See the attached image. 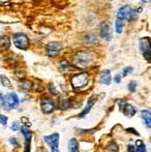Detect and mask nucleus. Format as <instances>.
<instances>
[{"mask_svg": "<svg viewBox=\"0 0 151 152\" xmlns=\"http://www.w3.org/2000/svg\"><path fill=\"white\" fill-rule=\"evenodd\" d=\"M93 57L90 52L87 51H80L74 55L73 62L75 66L79 68H86L92 63Z\"/></svg>", "mask_w": 151, "mask_h": 152, "instance_id": "obj_1", "label": "nucleus"}, {"mask_svg": "<svg viewBox=\"0 0 151 152\" xmlns=\"http://www.w3.org/2000/svg\"><path fill=\"white\" fill-rule=\"evenodd\" d=\"M12 42H14L15 47L20 50H27L30 45L29 37L23 32H16L12 35Z\"/></svg>", "mask_w": 151, "mask_h": 152, "instance_id": "obj_2", "label": "nucleus"}, {"mask_svg": "<svg viewBox=\"0 0 151 152\" xmlns=\"http://www.w3.org/2000/svg\"><path fill=\"white\" fill-rule=\"evenodd\" d=\"M89 81H90V77L87 72H80L73 76L71 82L75 89H83L88 85Z\"/></svg>", "mask_w": 151, "mask_h": 152, "instance_id": "obj_3", "label": "nucleus"}, {"mask_svg": "<svg viewBox=\"0 0 151 152\" xmlns=\"http://www.w3.org/2000/svg\"><path fill=\"white\" fill-rule=\"evenodd\" d=\"M19 104H20V99L15 92H10V93L5 94V96H3V104L2 106L6 110L16 109L19 106Z\"/></svg>", "mask_w": 151, "mask_h": 152, "instance_id": "obj_4", "label": "nucleus"}, {"mask_svg": "<svg viewBox=\"0 0 151 152\" xmlns=\"http://www.w3.org/2000/svg\"><path fill=\"white\" fill-rule=\"evenodd\" d=\"M139 48L146 61L151 62V38L143 37L139 40Z\"/></svg>", "mask_w": 151, "mask_h": 152, "instance_id": "obj_5", "label": "nucleus"}, {"mask_svg": "<svg viewBox=\"0 0 151 152\" xmlns=\"http://www.w3.org/2000/svg\"><path fill=\"white\" fill-rule=\"evenodd\" d=\"M56 109V104L54 100L49 97H44L40 100V110L44 114H51Z\"/></svg>", "mask_w": 151, "mask_h": 152, "instance_id": "obj_6", "label": "nucleus"}, {"mask_svg": "<svg viewBox=\"0 0 151 152\" xmlns=\"http://www.w3.org/2000/svg\"><path fill=\"white\" fill-rule=\"evenodd\" d=\"M62 50V44L59 42H50L46 46V53L49 57H56Z\"/></svg>", "mask_w": 151, "mask_h": 152, "instance_id": "obj_7", "label": "nucleus"}, {"mask_svg": "<svg viewBox=\"0 0 151 152\" xmlns=\"http://www.w3.org/2000/svg\"><path fill=\"white\" fill-rule=\"evenodd\" d=\"M133 15L135 12L131 10V7L129 5H124V6H121L118 10H117V16L116 19H119L121 21H125V20H128L129 18H133Z\"/></svg>", "mask_w": 151, "mask_h": 152, "instance_id": "obj_8", "label": "nucleus"}, {"mask_svg": "<svg viewBox=\"0 0 151 152\" xmlns=\"http://www.w3.org/2000/svg\"><path fill=\"white\" fill-rule=\"evenodd\" d=\"M99 34H101V37H103L106 40H111L113 37V33H112V28L110 26V24L106 21L101 23L99 25Z\"/></svg>", "mask_w": 151, "mask_h": 152, "instance_id": "obj_9", "label": "nucleus"}, {"mask_svg": "<svg viewBox=\"0 0 151 152\" xmlns=\"http://www.w3.org/2000/svg\"><path fill=\"white\" fill-rule=\"evenodd\" d=\"M96 99H97L96 95H93V96H91V97H89V99H88V102H87L86 107L84 108V110H83L82 112L78 115L79 118H84V117L86 116L89 112H90V110L92 109V107L94 106V104L96 102Z\"/></svg>", "mask_w": 151, "mask_h": 152, "instance_id": "obj_10", "label": "nucleus"}, {"mask_svg": "<svg viewBox=\"0 0 151 152\" xmlns=\"http://www.w3.org/2000/svg\"><path fill=\"white\" fill-rule=\"evenodd\" d=\"M59 138H60L59 134L55 132V134H50V136H44V142H46L47 144L51 147V148H54V147H58Z\"/></svg>", "mask_w": 151, "mask_h": 152, "instance_id": "obj_11", "label": "nucleus"}, {"mask_svg": "<svg viewBox=\"0 0 151 152\" xmlns=\"http://www.w3.org/2000/svg\"><path fill=\"white\" fill-rule=\"evenodd\" d=\"M112 82V76H111V72L109 69H104L99 74V83L104 85H107L109 86Z\"/></svg>", "mask_w": 151, "mask_h": 152, "instance_id": "obj_12", "label": "nucleus"}, {"mask_svg": "<svg viewBox=\"0 0 151 152\" xmlns=\"http://www.w3.org/2000/svg\"><path fill=\"white\" fill-rule=\"evenodd\" d=\"M121 111H122L123 114H124L126 117H128V118H131V117L135 116L136 113H137V110H136L135 107L131 106V104H127V102H125V104H123V107H122V109H121Z\"/></svg>", "mask_w": 151, "mask_h": 152, "instance_id": "obj_13", "label": "nucleus"}, {"mask_svg": "<svg viewBox=\"0 0 151 152\" xmlns=\"http://www.w3.org/2000/svg\"><path fill=\"white\" fill-rule=\"evenodd\" d=\"M141 116H142V118H143L146 127L151 128V112L150 111L143 110L141 112Z\"/></svg>", "mask_w": 151, "mask_h": 152, "instance_id": "obj_14", "label": "nucleus"}, {"mask_svg": "<svg viewBox=\"0 0 151 152\" xmlns=\"http://www.w3.org/2000/svg\"><path fill=\"white\" fill-rule=\"evenodd\" d=\"M71 106V100L69 98L67 97H61L59 99V102H58V108L60 109L61 111H64V110H67Z\"/></svg>", "mask_w": 151, "mask_h": 152, "instance_id": "obj_15", "label": "nucleus"}, {"mask_svg": "<svg viewBox=\"0 0 151 152\" xmlns=\"http://www.w3.org/2000/svg\"><path fill=\"white\" fill-rule=\"evenodd\" d=\"M21 132H22V134L24 136L25 141H26V142H31L32 136H33L32 132L29 130L27 126H22V127H21Z\"/></svg>", "mask_w": 151, "mask_h": 152, "instance_id": "obj_16", "label": "nucleus"}, {"mask_svg": "<svg viewBox=\"0 0 151 152\" xmlns=\"http://www.w3.org/2000/svg\"><path fill=\"white\" fill-rule=\"evenodd\" d=\"M69 152H80L79 151V143L76 139H71L69 141Z\"/></svg>", "mask_w": 151, "mask_h": 152, "instance_id": "obj_17", "label": "nucleus"}, {"mask_svg": "<svg viewBox=\"0 0 151 152\" xmlns=\"http://www.w3.org/2000/svg\"><path fill=\"white\" fill-rule=\"evenodd\" d=\"M10 46V39L7 35H0V48L8 49Z\"/></svg>", "mask_w": 151, "mask_h": 152, "instance_id": "obj_18", "label": "nucleus"}, {"mask_svg": "<svg viewBox=\"0 0 151 152\" xmlns=\"http://www.w3.org/2000/svg\"><path fill=\"white\" fill-rule=\"evenodd\" d=\"M123 28H124V21H121L119 19H116L115 21V30L118 34H121L123 31Z\"/></svg>", "mask_w": 151, "mask_h": 152, "instance_id": "obj_19", "label": "nucleus"}, {"mask_svg": "<svg viewBox=\"0 0 151 152\" xmlns=\"http://www.w3.org/2000/svg\"><path fill=\"white\" fill-rule=\"evenodd\" d=\"M0 81H1V84L3 85L5 88H9V89L14 88L12 85V83H10L9 79H8L6 76H4V75H1V76H0Z\"/></svg>", "mask_w": 151, "mask_h": 152, "instance_id": "obj_20", "label": "nucleus"}, {"mask_svg": "<svg viewBox=\"0 0 151 152\" xmlns=\"http://www.w3.org/2000/svg\"><path fill=\"white\" fill-rule=\"evenodd\" d=\"M136 151L137 152H146L147 150H146V145L144 144L143 141L141 140H138L136 141Z\"/></svg>", "mask_w": 151, "mask_h": 152, "instance_id": "obj_21", "label": "nucleus"}, {"mask_svg": "<svg viewBox=\"0 0 151 152\" xmlns=\"http://www.w3.org/2000/svg\"><path fill=\"white\" fill-rule=\"evenodd\" d=\"M69 68H71V66H69V63L66 60H62L59 63V69L61 72H67Z\"/></svg>", "mask_w": 151, "mask_h": 152, "instance_id": "obj_22", "label": "nucleus"}, {"mask_svg": "<svg viewBox=\"0 0 151 152\" xmlns=\"http://www.w3.org/2000/svg\"><path fill=\"white\" fill-rule=\"evenodd\" d=\"M84 42H87V44H93V42H95V40H96V38H95V35L94 34H86L84 37Z\"/></svg>", "mask_w": 151, "mask_h": 152, "instance_id": "obj_23", "label": "nucleus"}, {"mask_svg": "<svg viewBox=\"0 0 151 152\" xmlns=\"http://www.w3.org/2000/svg\"><path fill=\"white\" fill-rule=\"evenodd\" d=\"M21 88L22 89H24V90H29V89L32 87V83L30 82V81H28V80H24V81H22L21 82Z\"/></svg>", "mask_w": 151, "mask_h": 152, "instance_id": "obj_24", "label": "nucleus"}, {"mask_svg": "<svg viewBox=\"0 0 151 152\" xmlns=\"http://www.w3.org/2000/svg\"><path fill=\"white\" fill-rule=\"evenodd\" d=\"M107 149L110 152H117V151H118V145L116 144V142L112 141V142H110L109 144H108Z\"/></svg>", "mask_w": 151, "mask_h": 152, "instance_id": "obj_25", "label": "nucleus"}, {"mask_svg": "<svg viewBox=\"0 0 151 152\" xmlns=\"http://www.w3.org/2000/svg\"><path fill=\"white\" fill-rule=\"evenodd\" d=\"M127 89H128V91L131 93H133L136 91V89H137V82L136 81H131L128 83V85H127Z\"/></svg>", "mask_w": 151, "mask_h": 152, "instance_id": "obj_26", "label": "nucleus"}, {"mask_svg": "<svg viewBox=\"0 0 151 152\" xmlns=\"http://www.w3.org/2000/svg\"><path fill=\"white\" fill-rule=\"evenodd\" d=\"M48 88H49V91H50V93L52 94V95H58V91H57L56 87H55L52 83L48 85Z\"/></svg>", "mask_w": 151, "mask_h": 152, "instance_id": "obj_27", "label": "nucleus"}, {"mask_svg": "<svg viewBox=\"0 0 151 152\" xmlns=\"http://www.w3.org/2000/svg\"><path fill=\"white\" fill-rule=\"evenodd\" d=\"M133 70V68L131 66H126V67L123 68V77H126L128 76L129 74H131Z\"/></svg>", "mask_w": 151, "mask_h": 152, "instance_id": "obj_28", "label": "nucleus"}, {"mask_svg": "<svg viewBox=\"0 0 151 152\" xmlns=\"http://www.w3.org/2000/svg\"><path fill=\"white\" fill-rule=\"evenodd\" d=\"M12 132H18L19 129H20V123H19L18 121H14L12 122Z\"/></svg>", "mask_w": 151, "mask_h": 152, "instance_id": "obj_29", "label": "nucleus"}, {"mask_svg": "<svg viewBox=\"0 0 151 152\" xmlns=\"http://www.w3.org/2000/svg\"><path fill=\"white\" fill-rule=\"evenodd\" d=\"M7 120H8V118L5 115L0 114V124H1V125H6V124H7Z\"/></svg>", "mask_w": 151, "mask_h": 152, "instance_id": "obj_30", "label": "nucleus"}, {"mask_svg": "<svg viewBox=\"0 0 151 152\" xmlns=\"http://www.w3.org/2000/svg\"><path fill=\"white\" fill-rule=\"evenodd\" d=\"M8 141H9V143L14 147H19V141L17 140L15 137H12V138H9V140H8Z\"/></svg>", "mask_w": 151, "mask_h": 152, "instance_id": "obj_31", "label": "nucleus"}, {"mask_svg": "<svg viewBox=\"0 0 151 152\" xmlns=\"http://www.w3.org/2000/svg\"><path fill=\"white\" fill-rule=\"evenodd\" d=\"M31 142H26L25 141V147H24V152H31Z\"/></svg>", "mask_w": 151, "mask_h": 152, "instance_id": "obj_32", "label": "nucleus"}, {"mask_svg": "<svg viewBox=\"0 0 151 152\" xmlns=\"http://www.w3.org/2000/svg\"><path fill=\"white\" fill-rule=\"evenodd\" d=\"M127 151L128 152H136V146L133 144H128L127 145Z\"/></svg>", "mask_w": 151, "mask_h": 152, "instance_id": "obj_33", "label": "nucleus"}, {"mask_svg": "<svg viewBox=\"0 0 151 152\" xmlns=\"http://www.w3.org/2000/svg\"><path fill=\"white\" fill-rule=\"evenodd\" d=\"M114 82L117 83V84H119V83L121 82V76H120V75H116V76H115Z\"/></svg>", "mask_w": 151, "mask_h": 152, "instance_id": "obj_34", "label": "nucleus"}, {"mask_svg": "<svg viewBox=\"0 0 151 152\" xmlns=\"http://www.w3.org/2000/svg\"><path fill=\"white\" fill-rule=\"evenodd\" d=\"M22 122L24 123V126H26V123H27V125H28V126H30V123L28 122V119L25 118V117H22Z\"/></svg>", "mask_w": 151, "mask_h": 152, "instance_id": "obj_35", "label": "nucleus"}, {"mask_svg": "<svg viewBox=\"0 0 151 152\" xmlns=\"http://www.w3.org/2000/svg\"><path fill=\"white\" fill-rule=\"evenodd\" d=\"M127 132H133V134H137V136H139V132H136L135 129H131V128H128V129H127Z\"/></svg>", "mask_w": 151, "mask_h": 152, "instance_id": "obj_36", "label": "nucleus"}, {"mask_svg": "<svg viewBox=\"0 0 151 152\" xmlns=\"http://www.w3.org/2000/svg\"><path fill=\"white\" fill-rule=\"evenodd\" d=\"M2 104H3V96H2V94L0 93V108H1Z\"/></svg>", "mask_w": 151, "mask_h": 152, "instance_id": "obj_37", "label": "nucleus"}, {"mask_svg": "<svg viewBox=\"0 0 151 152\" xmlns=\"http://www.w3.org/2000/svg\"><path fill=\"white\" fill-rule=\"evenodd\" d=\"M51 151H52V152H60V150L58 149V147H54V148H51Z\"/></svg>", "mask_w": 151, "mask_h": 152, "instance_id": "obj_38", "label": "nucleus"}, {"mask_svg": "<svg viewBox=\"0 0 151 152\" xmlns=\"http://www.w3.org/2000/svg\"><path fill=\"white\" fill-rule=\"evenodd\" d=\"M8 0H0V3H5V2H7Z\"/></svg>", "mask_w": 151, "mask_h": 152, "instance_id": "obj_39", "label": "nucleus"}, {"mask_svg": "<svg viewBox=\"0 0 151 152\" xmlns=\"http://www.w3.org/2000/svg\"><path fill=\"white\" fill-rule=\"evenodd\" d=\"M142 1H144V2H150L151 0H142Z\"/></svg>", "mask_w": 151, "mask_h": 152, "instance_id": "obj_40", "label": "nucleus"}]
</instances>
